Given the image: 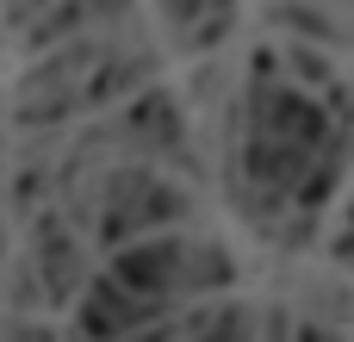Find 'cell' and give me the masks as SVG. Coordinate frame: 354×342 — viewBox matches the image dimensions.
<instances>
[{"instance_id":"5bb4252c","label":"cell","mask_w":354,"mask_h":342,"mask_svg":"<svg viewBox=\"0 0 354 342\" xmlns=\"http://www.w3.org/2000/svg\"><path fill=\"white\" fill-rule=\"evenodd\" d=\"M124 342H174L168 330H143V336H124Z\"/></svg>"},{"instance_id":"277c9868","label":"cell","mask_w":354,"mask_h":342,"mask_svg":"<svg viewBox=\"0 0 354 342\" xmlns=\"http://www.w3.org/2000/svg\"><path fill=\"white\" fill-rule=\"evenodd\" d=\"M37 280L50 299H75L81 287V243H68L62 218H37Z\"/></svg>"},{"instance_id":"6da1fadb","label":"cell","mask_w":354,"mask_h":342,"mask_svg":"<svg viewBox=\"0 0 354 342\" xmlns=\"http://www.w3.org/2000/svg\"><path fill=\"white\" fill-rule=\"evenodd\" d=\"M180 212H187V199H180L174 187H162V181L143 174V168H124V174L106 181L100 237H106V243H124V237H137V231H149V224H168V218H180Z\"/></svg>"},{"instance_id":"52a82bcc","label":"cell","mask_w":354,"mask_h":342,"mask_svg":"<svg viewBox=\"0 0 354 342\" xmlns=\"http://www.w3.org/2000/svg\"><path fill=\"white\" fill-rule=\"evenodd\" d=\"M193 342H249V312L243 305H218V312L193 318Z\"/></svg>"},{"instance_id":"9c48e42d","label":"cell","mask_w":354,"mask_h":342,"mask_svg":"<svg viewBox=\"0 0 354 342\" xmlns=\"http://www.w3.org/2000/svg\"><path fill=\"white\" fill-rule=\"evenodd\" d=\"M292 62H299V69H305V75H311V81H324V75H330V69H324V62H317V56H311V50H292Z\"/></svg>"},{"instance_id":"5b68a950","label":"cell","mask_w":354,"mask_h":342,"mask_svg":"<svg viewBox=\"0 0 354 342\" xmlns=\"http://www.w3.org/2000/svg\"><path fill=\"white\" fill-rule=\"evenodd\" d=\"M137 137H149V143H162V150H180L187 143V131H180V112H174V100L156 87V93H143L137 106H131V118H124Z\"/></svg>"},{"instance_id":"8992f818","label":"cell","mask_w":354,"mask_h":342,"mask_svg":"<svg viewBox=\"0 0 354 342\" xmlns=\"http://www.w3.org/2000/svg\"><path fill=\"white\" fill-rule=\"evenodd\" d=\"M75 62H87V50H75L68 62H50L37 81H25V93H31V87H56V81H62ZM75 100H81V93H56V100H19V118H25V125H37V118H56V112H68Z\"/></svg>"},{"instance_id":"3957f363","label":"cell","mask_w":354,"mask_h":342,"mask_svg":"<svg viewBox=\"0 0 354 342\" xmlns=\"http://www.w3.org/2000/svg\"><path fill=\"white\" fill-rule=\"evenodd\" d=\"M180 243L174 237H156V243H131L118 262H112V280L124 287V293H137V299H156L162 305V293H174V280H180Z\"/></svg>"},{"instance_id":"8fae6325","label":"cell","mask_w":354,"mask_h":342,"mask_svg":"<svg viewBox=\"0 0 354 342\" xmlns=\"http://www.w3.org/2000/svg\"><path fill=\"white\" fill-rule=\"evenodd\" d=\"M305 237H311V218H299V224L286 231V249H305Z\"/></svg>"},{"instance_id":"7a4b0ae2","label":"cell","mask_w":354,"mask_h":342,"mask_svg":"<svg viewBox=\"0 0 354 342\" xmlns=\"http://www.w3.org/2000/svg\"><path fill=\"white\" fill-rule=\"evenodd\" d=\"M156 312V299H137V293H124L112 274L106 280H93L87 293H81V312H75V342H124L143 318Z\"/></svg>"},{"instance_id":"30bf717a","label":"cell","mask_w":354,"mask_h":342,"mask_svg":"<svg viewBox=\"0 0 354 342\" xmlns=\"http://www.w3.org/2000/svg\"><path fill=\"white\" fill-rule=\"evenodd\" d=\"M330 255H336V262H354V224L336 237V243H330Z\"/></svg>"},{"instance_id":"ba28073f","label":"cell","mask_w":354,"mask_h":342,"mask_svg":"<svg viewBox=\"0 0 354 342\" xmlns=\"http://www.w3.org/2000/svg\"><path fill=\"white\" fill-rule=\"evenodd\" d=\"M280 19H286V25H299V31H311V37H330V19H324V12H305V6H286Z\"/></svg>"},{"instance_id":"9a60e30c","label":"cell","mask_w":354,"mask_h":342,"mask_svg":"<svg viewBox=\"0 0 354 342\" xmlns=\"http://www.w3.org/2000/svg\"><path fill=\"white\" fill-rule=\"evenodd\" d=\"M0 243H6V237H0Z\"/></svg>"},{"instance_id":"7c38bea8","label":"cell","mask_w":354,"mask_h":342,"mask_svg":"<svg viewBox=\"0 0 354 342\" xmlns=\"http://www.w3.org/2000/svg\"><path fill=\"white\" fill-rule=\"evenodd\" d=\"M299 342H342V336H330V330H317V324H305V330H299Z\"/></svg>"},{"instance_id":"4fadbf2b","label":"cell","mask_w":354,"mask_h":342,"mask_svg":"<svg viewBox=\"0 0 354 342\" xmlns=\"http://www.w3.org/2000/svg\"><path fill=\"white\" fill-rule=\"evenodd\" d=\"M12 342H56V336H50V330H19Z\"/></svg>"}]
</instances>
